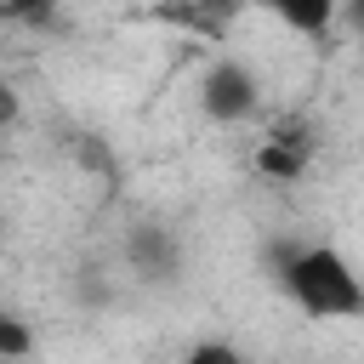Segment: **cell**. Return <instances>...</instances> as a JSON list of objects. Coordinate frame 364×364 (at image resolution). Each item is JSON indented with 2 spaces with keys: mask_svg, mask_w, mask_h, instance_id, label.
<instances>
[{
  "mask_svg": "<svg viewBox=\"0 0 364 364\" xmlns=\"http://www.w3.org/2000/svg\"><path fill=\"white\" fill-rule=\"evenodd\" d=\"M284 290L296 296L301 313L313 318H358L364 313V284L347 267L336 245H307L284 262Z\"/></svg>",
  "mask_w": 364,
  "mask_h": 364,
  "instance_id": "cell-1",
  "label": "cell"
},
{
  "mask_svg": "<svg viewBox=\"0 0 364 364\" xmlns=\"http://www.w3.org/2000/svg\"><path fill=\"white\" fill-rule=\"evenodd\" d=\"M307 159H313V125L307 119H279L273 131H267V142H262V154H256V165H262V176H273V182H296L301 171H307Z\"/></svg>",
  "mask_w": 364,
  "mask_h": 364,
  "instance_id": "cell-2",
  "label": "cell"
},
{
  "mask_svg": "<svg viewBox=\"0 0 364 364\" xmlns=\"http://www.w3.org/2000/svg\"><path fill=\"white\" fill-rule=\"evenodd\" d=\"M256 108V80L245 63H216L205 74V114L210 119H245Z\"/></svg>",
  "mask_w": 364,
  "mask_h": 364,
  "instance_id": "cell-3",
  "label": "cell"
},
{
  "mask_svg": "<svg viewBox=\"0 0 364 364\" xmlns=\"http://www.w3.org/2000/svg\"><path fill=\"white\" fill-rule=\"evenodd\" d=\"M28 347H34L28 324H23L17 313H0V358H6V364H17V358H28Z\"/></svg>",
  "mask_w": 364,
  "mask_h": 364,
  "instance_id": "cell-4",
  "label": "cell"
},
{
  "mask_svg": "<svg viewBox=\"0 0 364 364\" xmlns=\"http://www.w3.org/2000/svg\"><path fill=\"white\" fill-rule=\"evenodd\" d=\"M182 364H245V353H239V347H228V341H199Z\"/></svg>",
  "mask_w": 364,
  "mask_h": 364,
  "instance_id": "cell-5",
  "label": "cell"
},
{
  "mask_svg": "<svg viewBox=\"0 0 364 364\" xmlns=\"http://www.w3.org/2000/svg\"><path fill=\"white\" fill-rule=\"evenodd\" d=\"M279 17L296 23V28H324V23H330V6H324V0H318V6H279Z\"/></svg>",
  "mask_w": 364,
  "mask_h": 364,
  "instance_id": "cell-6",
  "label": "cell"
},
{
  "mask_svg": "<svg viewBox=\"0 0 364 364\" xmlns=\"http://www.w3.org/2000/svg\"><path fill=\"white\" fill-rule=\"evenodd\" d=\"M358 23H364V6H358Z\"/></svg>",
  "mask_w": 364,
  "mask_h": 364,
  "instance_id": "cell-7",
  "label": "cell"
},
{
  "mask_svg": "<svg viewBox=\"0 0 364 364\" xmlns=\"http://www.w3.org/2000/svg\"><path fill=\"white\" fill-rule=\"evenodd\" d=\"M0 364H6V358H0Z\"/></svg>",
  "mask_w": 364,
  "mask_h": 364,
  "instance_id": "cell-8",
  "label": "cell"
}]
</instances>
